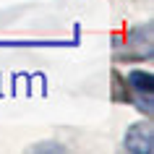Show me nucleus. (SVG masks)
<instances>
[{"label": "nucleus", "instance_id": "nucleus-1", "mask_svg": "<svg viewBox=\"0 0 154 154\" xmlns=\"http://www.w3.org/2000/svg\"><path fill=\"white\" fill-rule=\"evenodd\" d=\"M125 149L131 152H152V125L149 123H141V125H133L125 136Z\"/></svg>", "mask_w": 154, "mask_h": 154}]
</instances>
